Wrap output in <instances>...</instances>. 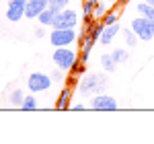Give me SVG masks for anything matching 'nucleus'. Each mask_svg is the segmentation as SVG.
<instances>
[{
	"label": "nucleus",
	"mask_w": 154,
	"mask_h": 144,
	"mask_svg": "<svg viewBox=\"0 0 154 144\" xmlns=\"http://www.w3.org/2000/svg\"><path fill=\"white\" fill-rule=\"evenodd\" d=\"M107 89V76L101 72H91L80 78L78 83V91L82 95H99V93H105Z\"/></svg>",
	"instance_id": "obj_1"
},
{
	"label": "nucleus",
	"mask_w": 154,
	"mask_h": 144,
	"mask_svg": "<svg viewBox=\"0 0 154 144\" xmlns=\"http://www.w3.org/2000/svg\"><path fill=\"white\" fill-rule=\"evenodd\" d=\"M78 60H80V54H76V52H74L70 45H66V48H56V49H54V66L62 68L64 72H70L72 66H74Z\"/></svg>",
	"instance_id": "obj_2"
},
{
	"label": "nucleus",
	"mask_w": 154,
	"mask_h": 144,
	"mask_svg": "<svg viewBox=\"0 0 154 144\" xmlns=\"http://www.w3.org/2000/svg\"><path fill=\"white\" fill-rule=\"evenodd\" d=\"M76 39H78L76 29H56V27H51L49 41H51L54 48H66V45H72Z\"/></svg>",
	"instance_id": "obj_3"
},
{
	"label": "nucleus",
	"mask_w": 154,
	"mask_h": 144,
	"mask_svg": "<svg viewBox=\"0 0 154 144\" xmlns=\"http://www.w3.org/2000/svg\"><path fill=\"white\" fill-rule=\"evenodd\" d=\"M131 29H134V33L138 35V39L140 41H150L154 37V21H150V19H146V17H136L134 21H131L130 25Z\"/></svg>",
	"instance_id": "obj_4"
},
{
	"label": "nucleus",
	"mask_w": 154,
	"mask_h": 144,
	"mask_svg": "<svg viewBox=\"0 0 154 144\" xmlns=\"http://www.w3.org/2000/svg\"><path fill=\"white\" fill-rule=\"evenodd\" d=\"M51 76L45 74V72H33V74H29V80H27V86H29V91L31 93H45L49 91V86H51Z\"/></svg>",
	"instance_id": "obj_5"
},
{
	"label": "nucleus",
	"mask_w": 154,
	"mask_h": 144,
	"mask_svg": "<svg viewBox=\"0 0 154 144\" xmlns=\"http://www.w3.org/2000/svg\"><path fill=\"white\" fill-rule=\"evenodd\" d=\"M76 25H78V12L72 11V8H64L56 14L51 27H56V29H74Z\"/></svg>",
	"instance_id": "obj_6"
},
{
	"label": "nucleus",
	"mask_w": 154,
	"mask_h": 144,
	"mask_svg": "<svg viewBox=\"0 0 154 144\" xmlns=\"http://www.w3.org/2000/svg\"><path fill=\"white\" fill-rule=\"evenodd\" d=\"M91 107L95 109V111H115L119 105H117V101H115V97L99 93V95H95L91 99Z\"/></svg>",
	"instance_id": "obj_7"
},
{
	"label": "nucleus",
	"mask_w": 154,
	"mask_h": 144,
	"mask_svg": "<svg viewBox=\"0 0 154 144\" xmlns=\"http://www.w3.org/2000/svg\"><path fill=\"white\" fill-rule=\"evenodd\" d=\"M25 8H27V0H8L4 17L11 23H17V21H21V17H25Z\"/></svg>",
	"instance_id": "obj_8"
},
{
	"label": "nucleus",
	"mask_w": 154,
	"mask_h": 144,
	"mask_svg": "<svg viewBox=\"0 0 154 144\" xmlns=\"http://www.w3.org/2000/svg\"><path fill=\"white\" fill-rule=\"evenodd\" d=\"M48 6H49V0H27L25 17H27V19H37Z\"/></svg>",
	"instance_id": "obj_9"
},
{
	"label": "nucleus",
	"mask_w": 154,
	"mask_h": 144,
	"mask_svg": "<svg viewBox=\"0 0 154 144\" xmlns=\"http://www.w3.org/2000/svg\"><path fill=\"white\" fill-rule=\"evenodd\" d=\"M119 31H121V27H119V23H113V25H107L105 29H103V33H101V39H99V43H103V45H109L113 39H115V35H117Z\"/></svg>",
	"instance_id": "obj_10"
},
{
	"label": "nucleus",
	"mask_w": 154,
	"mask_h": 144,
	"mask_svg": "<svg viewBox=\"0 0 154 144\" xmlns=\"http://www.w3.org/2000/svg\"><path fill=\"white\" fill-rule=\"evenodd\" d=\"M70 99H72V84L70 86H64L62 93L58 95V101H56V109L64 111V109H70Z\"/></svg>",
	"instance_id": "obj_11"
},
{
	"label": "nucleus",
	"mask_w": 154,
	"mask_h": 144,
	"mask_svg": "<svg viewBox=\"0 0 154 144\" xmlns=\"http://www.w3.org/2000/svg\"><path fill=\"white\" fill-rule=\"evenodd\" d=\"M103 29H105V25L101 23V21H95V23L91 21V23L86 25V33L93 37L95 41H99V39H101V33H103Z\"/></svg>",
	"instance_id": "obj_12"
},
{
	"label": "nucleus",
	"mask_w": 154,
	"mask_h": 144,
	"mask_svg": "<svg viewBox=\"0 0 154 144\" xmlns=\"http://www.w3.org/2000/svg\"><path fill=\"white\" fill-rule=\"evenodd\" d=\"M56 14H58V11H54V8H45V11L41 12L37 19H39V25H45V27H51L54 25V19H56Z\"/></svg>",
	"instance_id": "obj_13"
},
{
	"label": "nucleus",
	"mask_w": 154,
	"mask_h": 144,
	"mask_svg": "<svg viewBox=\"0 0 154 144\" xmlns=\"http://www.w3.org/2000/svg\"><path fill=\"white\" fill-rule=\"evenodd\" d=\"M121 37H123V41H125V45H128V48H136V43H138V35L134 33V29H131V27L121 29Z\"/></svg>",
	"instance_id": "obj_14"
},
{
	"label": "nucleus",
	"mask_w": 154,
	"mask_h": 144,
	"mask_svg": "<svg viewBox=\"0 0 154 144\" xmlns=\"http://www.w3.org/2000/svg\"><path fill=\"white\" fill-rule=\"evenodd\" d=\"M93 11H95V2L84 0L82 2V21H84V25H88L93 21Z\"/></svg>",
	"instance_id": "obj_15"
},
{
	"label": "nucleus",
	"mask_w": 154,
	"mask_h": 144,
	"mask_svg": "<svg viewBox=\"0 0 154 144\" xmlns=\"http://www.w3.org/2000/svg\"><path fill=\"white\" fill-rule=\"evenodd\" d=\"M101 64H103V70L105 72H115V68H117V62L113 60L111 54H103L101 56Z\"/></svg>",
	"instance_id": "obj_16"
},
{
	"label": "nucleus",
	"mask_w": 154,
	"mask_h": 144,
	"mask_svg": "<svg viewBox=\"0 0 154 144\" xmlns=\"http://www.w3.org/2000/svg\"><path fill=\"white\" fill-rule=\"evenodd\" d=\"M136 8H138V12H140L142 17H146V19L154 21V6H152V4H148V2H144V0H142Z\"/></svg>",
	"instance_id": "obj_17"
},
{
	"label": "nucleus",
	"mask_w": 154,
	"mask_h": 144,
	"mask_svg": "<svg viewBox=\"0 0 154 144\" xmlns=\"http://www.w3.org/2000/svg\"><path fill=\"white\" fill-rule=\"evenodd\" d=\"M37 107H39V105H37V97H35V93H31V95H25L21 109H25V111H33V109H37Z\"/></svg>",
	"instance_id": "obj_18"
},
{
	"label": "nucleus",
	"mask_w": 154,
	"mask_h": 144,
	"mask_svg": "<svg viewBox=\"0 0 154 144\" xmlns=\"http://www.w3.org/2000/svg\"><path fill=\"white\" fill-rule=\"evenodd\" d=\"M111 56H113V60L117 62V64H125V62L130 60L128 49H123V48H115L113 52H111Z\"/></svg>",
	"instance_id": "obj_19"
},
{
	"label": "nucleus",
	"mask_w": 154,
	"mask_h": 144,
	"mask_svg": "<svg viewBox=\"0 0 154 144\" xmlns=\"http://www.w3.org/2000/svg\"><path fill=\"white\" fill-rule=\"evenodd\" d=\"M23 99H25V93L21 91V89H14V91L11 93V97H8L11 105H14V107H21V105H23Z\"/></svg>",
	"instance_id": "obj_20"
},
{
	"label": "nucleus",
	"mask_w": 154,
	"mask_h": 144,
	"mask_svg": "<svg viewBox=\"0 0 154 144\" xmlns=\"http://www.w3.org/2000/svg\"><path fill=\"white\" fill-rule=\"evenodd\" d=\"M105 12H107V4L103 0H99L95 4V11H93V19H95V21H101V19L105 17Z\"/></svg>",
	"instance_id": "obj_21"
},
{
	"label": "nucleus",
	"mask_w": 154,
	"mask_h": 144,
	"mask_svg": "<svg viewBox=\"0 0 154 144\" xmlns=\"http://www.w3.org/2000/svg\"><path fill=\"white\" fill-rule=\"evenodd\" d=\"M117 21H119V12H117V11H107V12H105V17L101 19V23L105 25V27H107V25L117 23Z\"/></svg>",
	"instance_id": "obj_22"
},
{
	"label": "nucleus",
	"mask_w": 154,
	"mask_h": 144,
	"mask_svg": "<svg viewBox=\"0 0 154 144\" xmlns=\"http://www.w3.org/2000/svg\"><path fill=\"white\" fill-rule=\"evenodd\" d=\"M72 76H82V74H86V62L82 60H78L74 66H72V70H70Z\"/></svg>",
	"instance_id": "obj_23"
},
{
	"label": "nucleus",
	"mask_w": 154,
	"mask_h": 144,
	"mask_svg": "<svg viewBox=\"0 0 154 144\" xmlns=\"http://www.w3.org/2000/svg\"><path fill=\"white\" fill-rule=\"evenodd\" d=\"M68 4H70V0H49V8H54V11H64V8H68Z\"/></svg>",
	"instance_id": "obj_24"
},
{
	"label": "nucleus",
	"mask_w": 154,
	"mask_h": 144,
	"mask_svg": "<svg viewBox=\"0 0 154 144\" xmlns=\"http://www.w3.org/2000/svg\"><path fill=\"white\" fill-rule=\"evenodd\" d=\"M49 76H51V80H54V83H64V70L58 68V66L49 72Z\"/></svg>",
	"instance_id": "obj_25"
},
{
	"label": "nucleus",
	"mask_w": 154,
	"mask_h": 144,
	"mask_svg": "<svg viewBox=\"0 0 154 144\" xmlns=\"http://www.w3.org/2000/svg\"><path fill=\"white\" fill-rule=\"evenodd\" d=\"M35 35H37V37H45V25L37 27V29H35Z\"/></svg>",
	"instance_id": "obj_26"
},
{
	"label": "nucleus",
	"mask_w": 154,
	"mask_h": 144,
	"mask_svg": "<svg viewBox=\"0 0 154 144\" xmlns=\"http://www.w3.org/2000/svg\"><path fill=\"white\" fill-rule=\"evenodd\" d=\"M70 109H74V111H82V109H86V105H84V103H74Z\"/></svg>",
	"instance_id": "obj_27"
},
{
	"label": "nucleus",
	"mask_w": 154,
	"mask_h": 144,
	"mask_svg": "<svg viewBox=\"0 0 154 144\" xmlns=\"http://www.w3.org/2000/svg\"><path fill=\"white\" fill-rule=\"evenodd\" d=\"M130 0H117V4H128Z\"/></svg>",
	"instance_id": "obj_28"
},
{
	"label": "nucleus",
	"mask_w": 154,
	"mask_h": 144,
	"mask_svg": "<svg viewBox=\"0 0 154 144\" xmlns=\"http://www.w3.org/2000/svg\"><path fill=\"white\" fill-rule=\"evenodd\" d=\"M144 2H148V4H152V6H154V0H144Z\"/></svg>",
	"instance_id": "obj_29"
},
{
	"label": "nucleus",
	"mask_w": 154,
	"mask_h": 144,
	"mask_svg": "<svg viewBox=\"0 0 154 144\" xmlns=\"http://www.w3.org/2000/svg\"><path fill=\"white\" fill-rule=\"evenodd\" d=\"M91 2H95V4H97V2H99V0H91Z\"/></svg>",
	"instance_id": "obj_30"
}]
</instances>
